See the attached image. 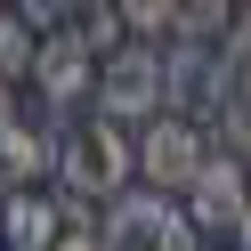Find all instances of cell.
Masks as SVG:
<instances>
[{"mask_svg": "<svg viewBox=\"0 0 251 251\" xmlns=\"http://www.w3.org/2000/svg\"><path fill=\"white\" fill-rule=\"evenodd\" d=\"M98 65H105V57L89 49V41L73 33V17H65L49 41H41V65H33V98L49 105V114H73L81 98H98Z\"/></svg>", "mask_w": 251, "mask_h": 251, "instance_id": "5", "label": "cell"}, {"mask_svg": "<svg viewBox=\"0 0 251 251\" xmlns=\"http://www.w3.org/2000/svg\"><path fill=\"white\" fill-rule=\"evenodd\" d=\"M17 114H25V89H8V81H0V130H8Z\"/></svg>", "mask_w": 251, "mask_h": 251, "instance_id": "14", "label": "cell"}, {"mask_svg": "<svg viewBox=\"0 0 251 251\" xmlns=\"http://www.w3.org/2000/svg\"><path fill=\"white\" fill-rule=\"evenodd\" d=\"M98 235H105V251H202V235L186 227V211L170 195H146V186H130L122 202H105Z\"/></svg>", "mask_w": 251, "mask_h": 251, "instance_id": "4", "label": "cell"}, {"mask_svg": "<svg viewBox=\"0 0 251 251\" xmlns=\"http://www.w3.org/2000/svg\"><path fill=\"white\" fill-rule=\"evenodd\" d=\"M65 195H41V186H0V235L8 251H57L65 243Z\"/></svg>", "mask_w": 251, "mask_h": 251, "instance_id": "8", "label": "cell"}, {"mask_svg": "<svg viewBox=\"0 0 251 251\" xmlns=\"http://www.w3.org/2000/svg\"><path fill=\"white\" fill-rule=\"evenodd\" d=\"M219 57H227V81H235V89H251V8H243V25H235V41H227Z\"/></svg>", "mask_w": 251, "mask_h": 251, "instance_id": "12", "label": "cell"}, {"mask_svg": "<svg viewBox=\"0 0 251 251\" xmlns=\"http://www.w3.org/2000/svg\"><path fill=\"white\" fill-rule=\"evenodd\" d=\"M0 251H8V235H0Z\"/></svg>", "mask_w": 251, "mask_h": 251, "instance_id": "16", "label": "cell"}, {"mask_svg": "<svg viewBox=\"0 0 251 251\" xmlns=\"http://www.w3.org/2000/svg\"><path fill=\"white\" fill-rule=\"evenodd\" d=\"M235 251H251V211H243V227H235Z\"/></svg>", "mask_w": 251, "mask_h": 251, "instance_id": "15", "label": "cell"}, {"mask_svg": "<svg viewBox=\"0 0 251 251\" xmlns=\"http://www.w3.org/2000/svg\"><path fill=\"white\" fill-rule=\"evenodd\" d=\"M138 178V138L114 130L105 114L89 122H65V138H57V195L73 202V211H89V202H122Z\"/></svg>", "mask_w": 251, "mask_h": 251, "instance_id": "1", "label": "cell"}, {"mask_svg": "<svg viewBox=\"0 0 251 251\" xmlns=\"http://www.w3.org/2000/svg\"><path fill=\"white\" fill-rule=\"evenodd\" d=\"M98 114L114 122V130H146V122H162V114H170L162 49H146V41H122V49L98 65Z\"/></svg>", "mask_w": 251, "mask_h": 251, "instance_id": "3", "label": "cell"}, {"mask_svg": "<svg viewBox=\"0 0 251 251\" xmlns=\"http://www.w3.org/2000/svg\"><path fill=\"white\" fill-rule=\"evenodd\" d=\"M211 154H219V138L202 130V122L162 114V122H146V130H138V186H146V195L186 202V195H195V178L211 170Z\"/></svg>", "mask_w": 251, "mask_h": 251, "instance_id": "2", "label": "cell"}, {"mask_svg": "<svg viewBox=\"0 0 251 251\" xmlns=\"http://www.w3.org/2000/svg\"><path fill=\"white\" fill-rule=\"evenodd\" d=\"M0 17H8V8H0Z\"/></svg>", "mask_w": 251, "mask_h": 251, "instance_id": "17", "label": "cell"}, {"mask_svg": "<svg viewBox=\"0 0 251 251\" xmlns=\"http://www.w3.org/2000/svg\"><path fill=\"white\" fill-rule=\"evenodd\" d=\"M178 211H186V227H195V235H235V227H243V211H251V162L211 154V170L195 178V195H186Z\"/></svg>", "mask_w": 251, "mask_h": 251, "instance_id": "7", "label": "cell"}, {"mask_svg": "<svg viewBox=\"0 0 251 251\" xmlns=\"http://www.w3.org/2000/svg\"><path fill=\"white\" fill-rule=\"evenodd\" d=\"M162 73H170V114H186V122H202L211 130L219 122V105H227V57L219 49H202V41H170L162 49Z\"/></svg>", "mask_w": 251, "mask_h": 251, "instance_id": "6", "label": "cell"}, {"mask_svg": "<svg viewBox=\"0 0 251 251\" xmlns=\"http://www.w3.org/2000/svg\"><path fill=\"white\" fill-rule=\"evenodd\" d=\"M57 251H105V235H98V219H81V227H65V243Z\"/></svg>", "mask_w": 251, "mask_h": 251, "instance_id": "13", "label": "cell"}, {"mask_svg": "<svg viewBox=\"0 0 251 251\" xmlns=\"http://www.w3.org/2000/svg\"><path fill=\"white\" fill-rule=\"evenodd\" d=\"M243 8L235 0H178V41H202V49H227Z\"/></svg>", "mask_w": 251, "mask_h": 251, "instance_id": "9", "label": "cell"}, {"mask_svg": "<svg viewBox=\"0 0 251 251\" xmlns=\"http://www.w3.org/2000/svg\"><path fill=\"white\" fill-rule=\"evenodd\" d=\"M211 138H219V154H235V162H251V89H227V105H219Z\"/></svg>", "mask_w": 251, "mask_h": 251, "instance_id": "11", "label": "cell"}, {"mask_svg": "<svg viewBox=\"0 0 251 251\" xmlns=\"http://www.w3.org/2000/svg\"><path fill=\"white\" fill-rule=\"evenodd\" d=\"M73 33H81L98 57H114L122 49V0H81V8H73Z\"/></svg>", "mask_w": 251, "mask_h": 251, "instance_id": "10", "label": "cell"}]
</instances>
